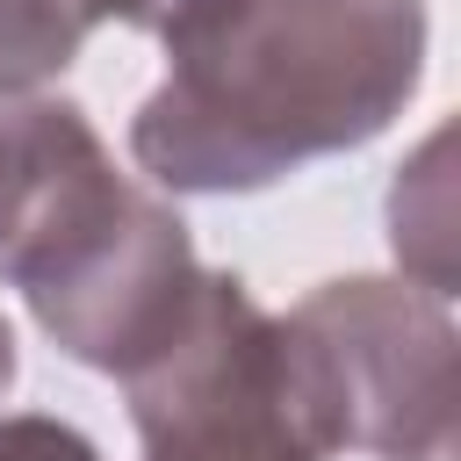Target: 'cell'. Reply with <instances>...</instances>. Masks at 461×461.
<instances>
[{
	"instance_id": "cell-4",
	"label": "cell",
	"mask_w": 461,
	"mask_h": 461,
	"mask_svg": "<svg viewBox=\"0 0 461 461\" xmlns=\"http://www.w3.org/2000/svg\"><path fill=\"white\" fill-rule=\"evenodd\" d=\"M447 151H454V130H432L425 151L396 173V194H389L396 259L432 295H454V180H447Z\"/></svg>"
},
{
	"instance_id": "cell-7",
	"label": "cell",
	"mask_w": 461,
	"mask_h": 461,
	"mask_svg": "<svg viewBox=\"0 0 461 461\" xmlns=\"http://www.w3.org/2000/svg\"><path fill=\"white\" fill-rule=\"evenodd\" d=\"M0 461H101V447L50 411H14L0 418Z\"/></svg>"
},
{
	"instance_id": "cell-2",
	"label": "cell",
	"mask_w": 461,
	"mask_h": 461,
	"mask_svg": "<svg viewBox=\"0 0 461 461\" xmlns=\"http://www.w3.org/2000/svg\"><path fill=\"white\" fill-rule=\"evenodd\" d=\"M202 281L180 209L144 194L86 108L0 101V288L36 331L101 375H122Z\"/></svg>"
},
{
	"instance_id": "cell-5",
	"label": "cell",
	"mask_w": 461,
	"mask_h": 461,
	"mask_svg": "<svg viewBox=\"0 0 461 461\" xmlns=\"http://www.w3.org/2000/svg\"><path fill=\"white\" fill-rule=\"evenodd\" d=\"M86 29L94 22L79 0H0V101H22L58 79L79 58Z\"/></svg>"
},
{
	"instance_id": "cell-9",
	"label": "cell",
	"mask_w": 461,
	"mask_h": 461,
	"mask_svg": "<svg viewBox=\"0 0 461 461\" xmlns=\"http://www.w3.org/2000/svg\"><path fill=\"white\" fill-rule=\"evenodd\" d=\"M14 389V324L0 317V396Z\"/></svg>"
},
{
	"instance_id": "cell-8",
	"label": "cell",
	"mask_w": 461,
	"mask_h": 461,
	"mask_svg": "<svg viewBox=\"0 0 461 461\" xmlns=\"http://www.w3.org/2000/svg\"><path fill=\"white\" fill-rule=\"evenodd\" d=\"M86 7V22H130V29H158V14L173 7V0H79Z\"/></svg>"
},
{
	"instance_id": "cell-1",
	"label": "cell",
	"mask_w": 461,
	"mask_h": 461,
	"mask_svg": "<svg viewBox=\"0 0 461 461\" xmlns=\"http://www.w3.org/2000/svg\"><path fill=\"white\" fill-rule=\"evenodd\" d=\"M425 0H173L130 158L173 194H252L382 137L425 79Z\"/></svg>"
},
{
	"instance_id": "cell-3",
	"label": "cell",
	"mask_w": 461,
	"mask_h": 461,
	"mask_svg": "<svg viewBox=\"0 0 461 461\" xmlns=\"http://www.w3.org/2000/svg\"><path fill=\"white\" fill-rule=\"evenodd\" d=\"M310 353L324 367V396L339 418V447L375 461H454L461 439V360L447 295L418 281H324L295 303Z\"/></svg>"
},
{
	"instance_id": "cell-6",
	"label": "cell",
	"mask_w": 461,
	"mask_h": 461,
	"mask_svg": "<svg viewBox=\"0 0 461 461\" xmlns=\"http://www.w3.org/2000/svg\"><path fill=\"white\" fill-rule=\"evenodd\" d=\"M144 461H317V454L288 432H267V425H209V432L151 439Z\"/></svg>"
}]
</instances>
